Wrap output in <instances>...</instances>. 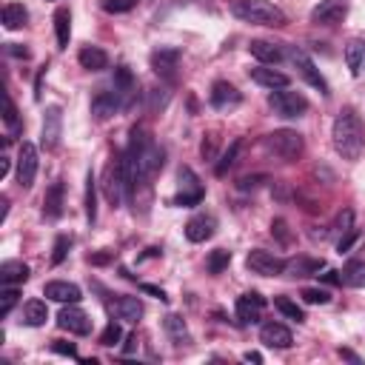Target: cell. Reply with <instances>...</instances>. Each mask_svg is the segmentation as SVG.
I'll list each match as a JSON object with an SVG mask.
<instances>
[{
	"mask_svg": "<svg viewBox=\"0 0 365 365\" xmlns=\"http://www.w3.org/2000/svg\"><path fill=\"white\" fill-rule=\"evenodd\" d=\"M325 268L322 259H311V257H291L285 259V277H319V271Z\"/></svg>",
	"mask_w": 365,
	"mask_h": 365,
	"instance_id": "cell-22",
	"label": "cell"
},
{
	"mask_svg": "<svg viewBox=\"0 0 365 365\" xmlns=\"http://www.w3.org/2000/svg\"><path fill=\"white\" fill-rule=\"evenodd\" d=\"M356 237H359V231H356V228H348V231H345V234L336 240V251H339V254H345V251H348V248L356 242Z\"/></svg>",
	"mask_w": 365,
	"mask_h": 365,
	"instance_id": "cell-46",
	"label": "cell"
},
{
	"mask_svg": "<svg viewBox=\"0 0 365 365\" xmlns=\"http://www.w3.org/2000/svg\"><path fill=\"white\" fill-rule=\"evenodd\" d=\"M46 319H48V308L43 299H29L23 305V322L29 328H40V325H46Z\"/></svg>",
	"mask_w": 365,
	"mask_h": 365,
	"instance_id": "cell-30",
	"label": "cell"
},
{
	"mask_svg": "<svg viewBox=\"0 0 365 365\" xmlns=\"http://www.w3.org/2000/svg\"><path fill=\"white\" fill-rule=\"evenodd\" d=\"M57 325H60L63 331H68V334L86 336V334L91 331V317H88L83 308H77V302H66V305L60 308V314H57Z\"/></svg>",
	"mask_w": 365,
	"mask_h": 365,
	"instance_id": "cell-11",
	"label": "cell"
},
{
	"mask_svg": "<svg viewBox=\"0 0 365 365\" xmlns=\"http://www.w3.org/2000/svg\"><path fill=\"white\" fill-rule=\"evenodd\" d=\"M262 182H268L265 174H245V177H240L237 188H240V191H254V188H259Z\"/></svg>",
	"mask_w": 365,
	"mask_h": 365,
	"instance_id": "cell-43",
	"label": "cell"
},
{
	"mask_svg": "<svg viewBox=\"0 0 365 365\" xmlns=\"http://www.w3.org/2000/svg\"><path fill=\"white\" fill-rule=\"evenodd\" d=\"M63 182H51L48 185V191H46V197H43V214H46V220H57L60 214H63Z\"/></svg>",
	"mask_w": 365,
	"mask_h": 365,
	"instance_id": "cell-28",
	"label": "cell"
},
{
	"mask_svg": "<svg viewBox=\"0 0 365 365\" xmlns=\"http://www.w3.org/2000/svg\"><path fill=\"white\" fill-rule=\"evenodd\" d=\"M63 137V108L60 106H48L43 114V128H40V145L46 151H54L60 145Z\"/></svg>",
	"mask_w": 365,
	"mask_h": 365,
	"instance_id": "cell-10",
	"label": "cell"
},
{
	"mask_svg": "<svg viewBox=\"0 0 365 365\" xmlns=\"http://www.w3.org/2000/svg\"><path fill=\"white\" fill-rule=\"evenodd\" d=\"M331 140H334V148H336V154L342 160L354 163V160L362 157V151H365V128H362L359 114L351 106L339 108V114L334 117Z\"/></svg>",
	"mask_w": 365,
	"mask_h": 365,
	"instance_id": "cell-1",
	"label": "cell"
},
{
	"mask_svg": "<svg viewBox=\"0 0 365 365\" xmlns=\"http://www.w3.org/2000/svg\"><path fill=\"white\" fill-rule=\"evenodd\" d=\"M17 297H20V291L14 285H3V291H0V317H9V311L17 305Z\"/></svg>",
	"mask_w": 365,
	"mask_h": 365,
	"instance_id": "cell-39",
	"label": "cell"
},
{
	"mask_svg": "<svg viewBox=\"0 0 365 365\" xmlns=\"http://www.w3.org/2000/svg\"><path fill=\"white\" fill-rule=\"evenodd\" d=\"M285 57H288V60L294 63L297 74H299V77H302V80H305L308 86L319 88V94H325V97L331 94V88H328V80H325V77L319 74V68L314 66V60H311V57H308V54H305L302 48H297V46H288V48H285Z\"/></svg>",
	"mask_w": 365,
	"mask_h": 365,
	"instance_id": "cell-5",
	"label": "cell"
},
{
	"mask_svg": "<svg viewBox=\"0 0 365 365\" xmlns=\"http://www.w3.org/2000/svg\"><path fill=\"white\" fill-rule=\"evenodd\" d=\"M3 123H6L11 131H17V128H20V120H17V108H14V103H11V94H9V91L3 94Z\"/></svg>",
	"mask_w": 365,
	"mask_h": 365,
	"instance_id": "cell-40",
	"label": "cell"
},
{
	"mask_svg": "<svg viewBox=\"0 0 365 365\" xmlns=\"http://www.w3.org/2000/svg\"><path fill=\"white\" fill-rule=\"evenodd\" d=\"M29 279V265L20 259H6L0 265V285H20Z\"/></svg>",
	"mask_w": 365,
	"mask_h": 365,
	"instance_id": "cell-27",
	"label": "cell"
},
{
	"mask_svg": "<svg viewBox=\"0 0 365 365\" xmlns=\"http://www.w3.org/2000/svg\"><path fill=\"white\" fill-rule=\"evenodd\" d=\"M54 31H57V48H66L71 40V11L66 6L54 11Z\"/></svg>",
	"mask_w": 365,
	"mask_h": 365,
	"instance_id": "cell-31",
	"label": "cell"
},
{
	"mask_svg": "<svg viewBox=\"0 0 365 365\" xmlns=\"http://www.w3.org/2000/svg\"><path fill=\"white\" fill-rule=\"evenodd\" d=\"M268 106L274 108L277 117H285V120H294V117H302L308 111V100L302 91H294V88H274L268 94Z\"/></svg>",
	"mask_w": 365,
	"mask_h": 365,
	"instance_id": "cell-4",
	"label": "cell"
},
{
	"mask_svg": "<svg viewBox=\"0 0 365 365\" xmlns=\"http://www.w3.org/2000/svg\"><path fill=\"white\" fill-rule=\"evenodd\" d=\"M134 348H137V336H134V334H128V336H125V348H123V351H125V354H131Z\"/></svg>",
	"mask_w": 365,
	"mask_h": 365,
	"instance_id": "cell-57",
	"label": "cell"
},
{
	"mask_svg": "<svg viewBox=\"0 0 365 365\" xmlns=\"http://www.w3.org/2000/svg\"><path fill=\"white\" fill-rule=\"evenodd\" d=\"M51 351L54 354H63V356H77V345L74 342H63V339H54L51 342Z\"/></svg>",
	"mask_w": 365,
	"mask_h": 365,
	"instance_id": "cell-49",
	"label": "cell"
},
{
	"mask_svg": "<svg viewBox=\"0 0 365 365\" xmlns=\"http://www.w3.org/2000/svg\"><path fill=\"white\" fill-rule=\"evenodd\" d=\"M339 356H342V359H351V362H356V365H362V359H359L354 351H348V348H339Z\"/></svg>",
	"mask_w": 365,
	"mask_h": 365,
	"instance_id": "cell-54",
	"label": "cell"
},
{
	"mask_svg": "<svg viewBox=\"0 0 365 365\" xmlns=\"http://www.w3.org/2000/svg\"><path fill=\"white\" fill-rule=\"evenodd\" d=\"M83 202H86V220H88V225H94L97 222V180H94L91 171L86 174V197H83Z\"/></svg>",
	"mask_w": 365,
	"mask_h": 365,
	"instance_id": "cell-34",
	"label": "cell"
},
{
	"mask_svg": "<svg viewBox=\"0 0 365 365\" xmlns=\"http://www.w3.org/2000/svg\"><path fill=\"white\" fill-rule=\"evenodd\" d=\"M262 308H265V297L257 294V291H248V294L237 297V319H240V325H254V322H259Z\"/></svg>",
	"mask_w": 365,
	"mask_h": 365,
	"instance_id": "cell-14",
	"label": "cell"
},
{
	"mask_svg": "<svg viewBox=\"0 0 365 365\" xmlns=\"http://www.w3.org/2000/svg\"><path fill=\"white\" fill-rule=\"evenodd\" d=\"M177 182H180V194L171 197V205H182V208H188V205H197V202L205 197V188L200 185L197 174H194L188 165H182V168L177 171Z\"/></svg>",
	"mask_w": 365,
	"mask_h": 365,
	"instance_id": "cell-7",
	"label": "cell"
},
{
	"mask_svg": "<svg viewBox=\"0 0 365 365\" xmlns=\"http://www.w3.org/2000/svg\"><path fill=\"white\" fill-rule=\"evenodd\" d=\"M208 100H211V106H214V108L228 111V108H234V106H240V103H242V94H240L228 80H217V83L211 86Z\"/></svg>",
	"mask_w": 365,
	"mask_h": 365,
	"instance_id": "cell-15",
	"label": "cell"
},
{
	"mask_svg": "<svg viewBox=\"0 0 365 365\" xmlns=\"http://www.w3.org/2000/svg\"><path fill=\"white\" fill-rule=\"evenodd\" d=\"M6 51H9V54H14V57H23V60L29 57V51H26V48H20L17 43H6Z\"/></svg>",
	"mask_w": 365,
	"mask_h": 365,
	"instance_id": "cell-52",
	"label": "cell"
},
{
	"mask_svg": "<svg viewBox=\"0 0 365 365\" xmlns=\"http://www.w3.org/2000/svg\"><path fill=\"white\" fill-rule=\"evenodd\" d=\"M345 63H348V71L354 77L362 74V68H365V40H348V46H345Z\"/></svg>",
	"mask_w": 365,
	"mask_h": 365,
	"instance_id": "cell-29",
	"label": "cell"
},
{
	"mask_svg": "<svg viewBox=\"0 0 365 365\" xmlns=\"http://www.w3.org/2000/svg\"><path fill=\"white\" fill-rule=\"evenodd\" d=\"M120 108H125V106H123V100H120L117 91H100V94L91 100V117H94V120H108V117H114Z\"/></svg>",
	"mask_w": 365,
	"mask_h": 365,
	"instance_id": "cell-19",
	"label": "cell"
},
{
	"mask_svg": "<svg viewBox=\"0 0 365 365\" xmlns=\"http://www.w3.org/2000/svg\"><path fill=\"white\" fill-rule=\"evenodd\" d=\"M26 20H29V11H26L23 3H6V6H3V26H6L9 31L23 29Z\"/></svg>",
	"mask_w": 365,
	"mask_h": 365,
	"instance_id": "cell-32",
	"label": "cell"
},
{
	"mask_svg": "<svg viewBox=\"0 0 365 365\" xmlns=\"http://www.w3.org/2000/svg\"><path fill=\"white\" fill-rule=\"evenodd\" d=\"M248 51L262 63V66H274V63H279L282 57H285V51L279 48V46H274V43H268V40H251V46H248Z\"/></svg>",
	"mask_w": 365,
	"mask_h": 365,
	"instance_id": "cell-25",
	"label": "cell"
},
{
	"mask_svg": "<svg viewBox=\"0 0 365 365\" xmlns=\"http://www.w3.org/2000/svg\"><path fill=\"white\" fill-rule=\"evenodd\" d=\"M259 342L265 348H291L294 345V336H291V331L282 322H265L259 328Z\"/></svg>",
	"mask_w": 365,
	"mask_h": 365,
	"instance_id": "cell-18",
	"label": "cell"
},
{
	"mask_svg": "<svg viewBox=\"0 0 365 365\" xmlns=\"http://www.w3.org/2000/svg\"><path fill=\"white\" fill-rule=\"evenodd\" d=\"M165 103H168V91H165V88H154V91H151V103H148V108L157 111V108H165Z\"/></svg>",
	"mask_w": 365,
	"mask_h": 365,
	"instance_id": "cell-47",
	"label": "cell"
},
{
	"mask_svg": "<svg viewBox=\"0 0 365 365\" xmlns=\"http://www.w3.org/2000/svg\"><path fill=\"white\" fill-rule=\"evenodd\" d=\"M140 291H143V294H151V297H157L160 302H168L165 291H163V288H157V285H148V282H143V285H140Z\"/></svg>",
	"mask_w": 365,
	"mask_h": 365,
	"instance_id": "cell-51",
	"label": "cell"
},
{
	"mask_svg": "<svg viewBox=\"0 0 365 365\" xmlns=\"http://www.w3.org/2000/svg\"><path fill=\"white\" fill-rule=\"evenodd\" d=\"M322 279H325V282H331V285H336V282H342V277H339V271H328V274H322Z\"/></svg>",
	"mask_w": 365,
	"mask_h": 365,
	"instance_id": "cell-55",
	"label": "cell"
},
{
	"mask_svg": "<svg viewBox=\"0 0 365 365\" xmlns=\"http://www.w3.org/2000/svg\"><path fill=\"white\" fill-rule=\"evenodd\" d=\"M342 282L351 288H365V259H351L342 271H339Z\"/></svg>",
	"mask_w": 365,
	"mask_h": 365,
	"instance_id": "cell-33",
	"label": "cell"
},
{
	"mask_svg": "<svg viewBox=\"0 0 365 365\" xmlns=\"http://www.w3.org/2000/svg\"><path fill=\"white\" fill-rule=\"evenodd\" d=\"M194 3H200V6H208V9L214 6V0H194Z\"/></svg>",
	"mask_w": 365,
	"mask_h": 365,
	"instance_id": "cell-59",
	"label": "cell"
},
{
	"mask_svg": "<svg viewBox=\"0 0 365 365\" xmlns=\"http://www.w3.org/2000/svg\"><path fill=\"white\" fill-rule=\"evenodd\" d=\"M114 91L120 94L123 106H131L134 103V94H137V80L131 74L128 66H117L114 68Z\"/></svg>",
	"mask_w": 365,
	"mask_h": 365,
	"instance_id": "cell-21",
	"label": "cell"
},
{
	"mask_svg": "<svg viewBox=\"0 0 365 365\" xmlns=\"http://www.w3.org/2000/svg\"><path fill=\"white\" fill-rule=\"evenodd\" d=\"M9 168H11V160L9 157H0V180L9 174Z\"/></svg>",
	"mask_w": 365,
	"mask_h": 365,
	"instance_id": "cell-56",
	"label": "cell"
},
{
	"mask_svg": "<svg viewBox=\"0 0 365 365\" xmlns=\"http://www.w3.org/2000/svg\"><path fill=\"white\" fill-rule=\"evenodd\" d=\"M88 262L91 265H106V262H111V254H88Z\"/></svg>",
	"mask_w": 365,
	"mask_h": 365,
	"instance_id": "cell-53",
	"label": "cell"
},
{
	"mask_svg": "<svg viewBox=\"0 0 365 365\" xmlns=\"http://www.w3.org/2000/svg\"><path fill=\"white\" fill-rule=\"evenodd\" d=\"M214 231H217V220L211 214H194L185 222V240L188 242H205L214 237Z\"/></svg>",
	"mask_w": 365,
	"mask_h": 365,
	"instance_id": "cell-16",
	"label": "cell"
},
{
	"mask_svg": "<svg viewBox=\"0 0 365 365\" xmlns=\"http://www.w3.org/2000/svg\"><path fill=\"white\" fill-rule=\"evenodd\" d=\"M37 145L34 143H20L17 148V160H14V177H17V185L20 188H31L34 185V177H37Z\"/></svg>",
	"mask_w": 365,
	"mask_h": 365,
	"instance_id": "cell-6",
	"label": "cell"
},
{
	"mask_svg": "<svg viewBox=\"0 0 365 365\" xmlns=\"http://www.w3.org/2000/svg\"><path fill=\"white\" fill-rule=\"evenodd\" d=\"M103 194L111 205H120L125 202V180H123V160L120 154L106 165V174H103Z\"/></svg>",
	"mask_w": 365,
	"mask_h": 365,
	"instance_id": "cell-9",
	"label": "cell"
},
{
	"mask_svg": "<svg viewBox=\"0 0 365 365\" xmlns=\"http://www.w3.org/2000/svg\"><path fill=\"white\" fill-rule=\"evenodd\" d=\"M271 234L279 240V245H288V242H291V234H288V222H285V220H279V217L271 222Z\"/></svg>",
	"mask_w": 365,
	"mask_h": 365,
	"instance_id": "cell-45",
	"label": "cell"
},
{
	"mask_svg": "<svg viewBox=\"0 0 365 365\" xmlns=\"http://www.w3.org/2000/svg\"><path fill=\"white\" fill-rule=\"evenodd\" d=\"M68 248H71V237L68 234H60L54 240V248H51V265H60L68 257Z\"/></svg>",
	"mask_w": 365,
	"mask_h": 365,
	"instance_id": "cell-38",
	"label": "cell"
},
{
	"mask_svg": "<svg viewBox=\"0 0 365 365\" xmlns=\"http://www.w3.org/2000/svg\"><path fill=\"white\" fill-rule=\"evenodd\" d=\"M348 228H354V211H351V208H345V211L336 217V231H342V234H345Z\"/></svg>",
	"mask_w": 365,
	"mask_h": 365,
	"instance_id": "cell-50",
	"label": "cell"
},
{
	"mask_svg": "<svg viewBox=\"0 0 365 365\" xmlns=\"http://www.w3.org/2000/svg\"><path fill=\"white\" fill-rule=\"evenodd\" d=\"M228 262H231V251L214 248V251L208 254V259H205V268H208V274H222V271L228 268Z\"/></svg>",
	"mask_w": 365,
	"mask_h": 365,
	"instance_id": "cell-37",
	"label": "cell"
},
{
	"mask_svg": "<svg viewBox=\"0 0 365 365\" xmlns=\"http://www.w3.org/2000/svg\"><path fill=\"white\" fill-rule=\"evenodd\" d=\"M302 299H305L308 305H325V302L331 299V294H328L325 288H305V291H302Z\"/></svg>",
	"mask_w": 365,
	"mask_h": 365,
	"instance_id": "cell-42",
	"label": "cell"
},
{
	"mask_svg": "<svg viewBox=\"0 0 365 365\" xmlns=\"http://www.w3.org/2000/svg\"><path fill=\"white\" fill-rule=\"evenodd\" d=\"M120 336H123V328H120V322H108L106 328H103V334H100V345H106V348H114L117 342H120Z\"/></svg>",
	"mask_w": 365,
	"mask_h": 365,
	"instance_id": "cell-41",
	"label": "cell"
},
{
	"mask_svg": "<svg viewBox=\"0 0 365 365\" xmlns=\"http://www.w3.org/2000/svg\"><path fill=\"white\" fill-rule=\"evenodd\" d=\"M200 154H202V160H214V154H217V134H208V140H202Z\"/></svg>",
	"mask_w": 365,
	"mask_h": 365,
	"instance_id": "cell-48",
	"label": "cell"
},
{
	"mask_svg": "<svg viewBox=\"0 0 365 365\" xmlns=\"http://www.w3.org/2000/svg\"><path fill=\"white\" fill-rule=\"evenodd\" d=\"M248 77L257 83V86H262V88H285L288 86V74H282V71H277V68H268V66H257V68H248Z\"/></svg>",
	"mask_w": 365,
	"mask_h": 365,
	"instance_id": "cell-23",
	"label": "cell"
},
{
	"mask_svg": "<svg viewBox=\"0 0 365 365\" xmlns=\"http://www.w3.org/2000/svg\"><path fill=\"white\" fill-rule=\"evenodd\" d=\"M262 148H265L268 154H274L277 160H282V163H294V160L302 154L305 140H302V134L294 131V128H277V131H271V134L262 137Z\"/></svg>",
	"mask_w": 365,
	"mask_h": 365,
	"instance_id": "cell-3",
	"label": "cell"
},
{
	"mask_svg": "<svg viewBox=\"0 0 365 365\" xmlns=\"http://www.w3.org/2000/svg\"><path fill=\"white\" fill-rule=\"evenodd\" d=\"M245 265L251 274H259V277H279L285 271V259L277 257L274 251H265V248H254L245 254Z\"/></svg>",
	"mask_w": 365,
	"mask_h": 365,
	"instance_id": "cell-8",
	"label": "cell"
},
{
	"mask_svg": "<svg viewBox=\"0 0 365 365\" xmlns=\"http://www.w3.org/2000/svg\"><path fill=\"white\" fill-rule=\"evenodd\" d=\"M180 57H182V51H180L177 46H160V48L151 51L148 63H151V68H154L160 77H174V71H177V66H180Z\"/></svg>",
	"mask_w": 365,
	"mask_h": 365,
	"instance_id": "cell-13",
	"label": "cell"
},
{
	"mask_svg": "<svg viewBox=\"0 0 365 365\" xmlns=\"http://www.w3.org/2000/svg\"><path fill=\"white\" fill-rule=\"evenodd\" d=\"M77 63L86 71H103V68H108V54L100 46H83L77 54Z\"/></svg>",
	"mask_w": 365,
	"mask_h": 365,
	"instance_id": "cell-24",
	"label": "cell"
},
{
	"mask_svg": "<svg viewBox=\"0 0 365 365\" xmlns=\"http://www.w3.org/2000/svg\"><path fill=\"white\" fill-rule=\"evenodd\" d=\"M231 14L242 23H254V26H285L288 17L279 6L268 3V0H231Z\"/></svg>",
	"mask_w": 365,
	"mask_h": 365,
	"instance_id": "cell-2",
	"label": "cell"
},
{
	"mask_svg": "<svg viewBox=\"0 0 365 365\" xmlns=\"http://www.w3.org/2000/svg\"><path fill=\"white\" fill-rule=\"evenodd\" d=\"M274 308L282 314V317H288V319H294V322H305V314H302V308L294 302V299H288V297H274Z\"/></svg>",
	"mask_w": 365,
	"mask_h": 365,
	"instance_id": "cell-36",
	"label": "cell"
},
{
	"mask_svg": "<svg viewBox=\"0 0 365 365\" xmlns=\"http://www.w3.org/2000/svg\"><path fill=\"white\" fill-rule=\"evenodd\" d=\"M345 14H348V0H319V6H314V11H311V23L314 26H336V23H342Z\"/></svg>",
	"mask_w": 365,
	"mask_h": 365,
	"instance_id": "cell-12",
	"label": "cell"
},
{
	"mask_svg": "<svg viewBox=\"0 0 365 365\" xmlns=\"http://www.w3.org/2000/svg\"><path fill=\"white\" fill-rule=\"evenodd\" d=\"M240 145H242V140H234V143H231V145L222 151V157H220V160H217V165H214V174H217V177H225V174H228V168L237 163Z\"/></svg>",
	"mask_w": 365,
	"mask_h": 365,
	"instance_id": "cell-35",
	"label": "cell"
},
{
	"mask_svg": "<svg viewBox=\"0 0 365 365\" xmlns=\"http://www.w3.org/2000/svg\"><path fill=\"white\" fill-rule=\"evenodd\" d=\"M43 297L46 299H54V302H80L83 299V291L74 285V282H66V279H51L43 285Z\"/></svg>",
	"mask_w": 365,
	"mask_h": 365,
	"instance_id": "cell-17",
	"label": "cell"
},
{
	"mask_svg": "<svg viewBox=\"0 0 365 365\" xmlns=\"http://www.w3.org/2000/svg\"><path fill=\"white\" fill-rule=\"evenodd\" d=\"M137 6V0H103V9L108 14H123V11H131Z\"/></svg>",
	"mask_w": 365,
	"mask_h": 365,
	"instance_id": "cell-44",
	"label": "cell"
},
{
	"mask_svg": "<svg viewBox=\"0 0 365 365\" xmlns=\"http://www.w3.org/2000/svg\"><path fill=\"white\" fill-rule=\"evenodd\" d=\"M245 359H248V362H262V356H259L257 351H245Z\"/></svg>",
	"mask_w": 365,
	"mask_h": 365,
	"instance_id": "cell-58",
	"label": "cell"
},
{
	"mask_svg": "<svg viewBox=\"0 0 365 365\" xmlns=\"http://www.w3.org/2000/svg\"><path fill=\"white\" fill-rule=\"evenodd\" d=\"M163 331H165V336H168L174 345H188V342H191V334H188V328H185V319H182L180 314H168V317L163 319Z\"/></svg>",
	"mask_w": 365,
	"mask_h": 365,
	"instance_id": "cell-26",
	"label": "cell"
},
{
	"mask_svg": "<svg viewBox=\"0 0 365 365\" xmlns=\"http://www.w3.org/2000/svg\"><path fill=\"white\" fill-rule=\"evenodd\" d=\"M108 311L123 322H137L143 317V302L140 297H117L108 302Z\"/></svg>",
	"mask_w": 365,
	"mask_h": 365,
	"instance_id": "cell-20",
	"label": "cell"
}]
</instances>
